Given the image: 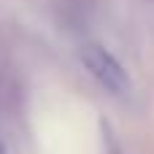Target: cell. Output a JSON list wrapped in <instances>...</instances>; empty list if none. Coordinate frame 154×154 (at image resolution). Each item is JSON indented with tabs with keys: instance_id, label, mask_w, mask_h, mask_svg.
I'll return each mask as SVG.
<instances>
[{
	"instance_id": "1",
	"label": "cell",
	"mask_w": 154,
	"mask_h": 154,
	"mask_svg": "<svg viewBox=\"0 0 154 154\" xmlns=\"http://www.w3.org/2000/svg\"><path fill=\"white\" fill-rule=\"evenodd\" d=\"M81 62H84V68L97 79V84L106 87L108 92L125 95V92L130 89V76H127V70H125L122 62H119L108 49H103L100 43H87V46L81 49Z\"/></svg>"
},
{
	"instance_id": "2",
	"label": "cell",
	"mask_w": 154,
	"mask_h": 154,
	"mask_svg": "<svg viewBox=\"0 0 154 154\" xmlns=\"http://www.w3.org/2000/svg\"><path fill=\"white\" fill-rule=\"evenodd\" d=\"M0 154H8V149H5V143H3V138H0Z\"/></svg>"
}]
</instances>
